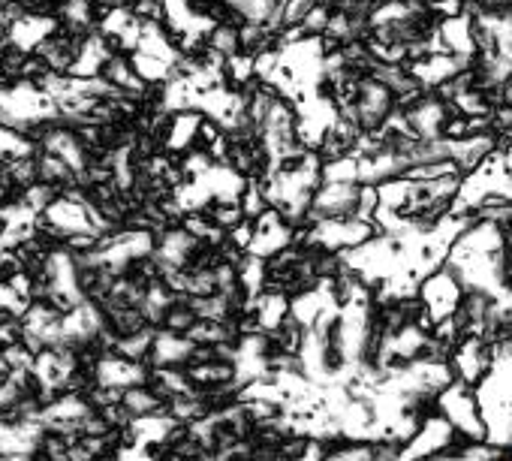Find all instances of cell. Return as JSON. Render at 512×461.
<instances>
[{
	"label": "cell",
	"instance_id": "7",
	"mask_svg": "<svg viewBox=\"0 0 512 461\" xmlns=\"http://www.w3.org/2000/svg\"><path fill=\"white\" fill-rule=\"evenodd\" d=\"M491 362H494L491 344L482 335H461V341L449 353V365H452L455 380H461L467 386H476L488 374Z\"/></svg>",
	"mask_w": 512,
	"mask_h": 461
},
{
	"label": "cell",
	"instance_id": "12",
	"mask_svg": "<svg viewBox=\"0 0 512 461\" xmlns=\"http://www.w3.org/2000/svg\"><path fill=\"white\" fill-rule=\"evenodd\" d=\"M425 461H500V449L491 443H470L467 449H458V452L449 449V452H440Z\"/></svg>",
	"mask_w": 512,
	"mask_h": 461
},
{
	"label": "cell",
	"instance_id": "1",
	"mask_svg": "<svg viewBox=\"0 0 512 461\" xmlns=\"http://www.w3.org/2000/svg\"><path fill=\"white\" fill-rule=\"evenodd\" d=\"M473 395L485 422V443L512 446V359H494Z\"/></svg>",
	"mask_w": 512,
	"mask_h": 461
},
{
	"label": "cell",
	"instance_id": "3",
	"mask_svg": "<svg viewBox=\"0 0 512 461\" xmlns=\"http://www.w3.org/2000/svg\"><path fill=\"white\" fill-rule=\"evenodd\" d=\"M458 440V431L437 413L419 422V428L395 449V461H425L440 452H449Z\"/></svg>",
	"mask_w": 512,
	"mask_h": 461
},
{
	"label": "cell",
	"instance_id": "4",
	"mask_svg": "<svg viewBox=\"0 0 512 461\" xmlns=\"http://www.w3.org/2000/svg\"><path fill=\"white\" fill-rule=\"evenodd\" d=\"M353 109H356L359 130L362 133H377L389 121V115L395 112V97L374 76H362L359 85H356V94H353Z\"/></svg>",
	"mask_w": 512,
	"mask_h": 461
},
{
	"label": "cell",
	"instance_id": "6",
	"mask_svg": "<svg viewBox=\"0 0 512 461\" xmlns=\"http://www.w3.org/2000/svg\"><path fill=\"white\" fill-rule=\"evenodd\" d=\"M359 181H320L311 199V214L308 220H341V217H356L359 211Z\"/></svg>",
	"mask_w": 512,
	"mask_h": 461
},
{
	"label": "cell",
	"instance_id": "2",
	"mask_svg": "<svg viewBox=\"0 0 512 461\" xmlns=\"http://www.w3.org/2000/svg\"><path fill=\"white\" fill-rule=\"evenodd\" d=\"M437 413L458 431V437H467L470 443H485V422L473 395V386L452 380L446 389L437 392Z\"/></svg>",
	"mask_w": 512,
	"mask_h": 461
},
{
	"label": "cell",
	"instance_id": "9",
	"mask_svg": "<svg viewBox=\"0 0 512 461\" xmlns=\"http://www.w3.org/2000/svg\"><path fill=\"white\" fill-rule=\"evenodd\" d=\"M37 178L46 181V184H55V187L61 190V187L73 184L76 169H73L64 157H58V154H52V151H40V154H37Z\"/></svg>",
	"mask_w": 512,
	"mask_h": 461
},
{
	"label": "cell",
	"instance_id": "5",
	"mask_svg": "<svg viewBox=\"0 0 512 461\" xmlns=\"http://www.w3.org/2000/svg\"><path fill=\"white\" fill-rule=\"evenodd\" d=\"M422 308L431 314V320H443V317H452L461 305V296H464V287L455 281V275L440 266L434 272H428L422 281H419V290H416Z\"/></svg>",
	"mask_w": 512,
	"mask_h": 461
},
{
	"label": "cell",
	"instance_id": "14",
	"mask_svg": "<svg viewBox=\"0 0 512 461\" xmlns=\"http://www.w3.org/2000/svg\"><path fill=\"white\" fill-rule=\"evenodd\" d=\"M49 4H52V7L58 10V7H64V4H67V0H49Z\"/></svg>",
	"mask_w": 512,
	"mask_h": 461
},
{
	"label": "cell",
	"instance_id": "8",
	"mask_svg": "<svg viewBox=\"0 0 512 461\" xmlns=\"http://www.w3.org/2000/svg\"><path fill=\"white\" fill-rule=\"evenodd\" d=\"M193 341L187 335H172L157 329L154 341H151V353H148V368H187L190 356H193Z\"/></svg>",
	"mask_w": 512,
	"mask_h": 461
},
{
	"label": "cell",
	"instance_id": "11",
	"mask_svg": "<svg viewBox=\"0 0 512 461\" xmlns=\"http://www.w3.org/2000/svg\"><path fill=\"white\" fill-rule=\"evenodd\" d=\"M58 196H61V190H58L55 184L34 181V184H28V187L19 193V202H22L34 217H40V214H46V211H49V205H52Z\"/></svg>",
	"mask_w": 512,
	"mask_h": 461
},
{
	"label": "cell",
	"instance_id": "13",
	"mask_svg": "<svg viewBox=\"0 0 512 461\" xmlns=\"http://www.w3.org/2000/svg\"><path fill=\"white\" fill-rule=\"evenodd\" d=\"M127 13L139 25H163L166 22V0H127Z\"/></svg>",
	"mask_w": 512,
	"mask_h": 461
},
{
	"label": "cell",
	"instance_id": "10",
	"mask_svg": "<svg viewBox=\"0 0 512 461\" xmlns=\"http://www.w3.org/2000/svg\"><path fill=\"white\" fill-rule=\"evenodd\" d=\"M205 46L211 49V52H217L220 58H232V55H238L241 52V43H238V25L235 22H217V25H211L208 28V34H205Z\"/></svg>",
	"mask_w": 512,
	"mask_h": 461
}]
</instances>
